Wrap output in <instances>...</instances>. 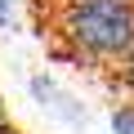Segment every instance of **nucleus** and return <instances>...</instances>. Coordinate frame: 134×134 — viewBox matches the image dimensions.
Here are the masks:
<instances>
[{
	"mask_svg": "<svg viewBox=\"0 0 134 134\" xmlns=\"http://www.w3.org/2000/svg\"><path fill=\"white\" fill-rule=\"evenodd\" d=\"M14 23H18V0H0V27L9 31Z\"/></svg>",
	"mask_w": 134,
	"mask_h": 134,
	"instance_id": "obj_3",
	"label": "nucleus"
},
{
	"mask_svg": "<svg viewBox=\"0 0 134 134\" xmlns=\"http://www.w3.org/2000/svg\"><path fill=\"white\" fill-rule=\"evenodd\" d=\"M112 130H116V134H134V107H121V112L112 116Z\"/></svg>",
	"mask_w": 134,
	"mask_h": 134,
	"instance_id": "obj_2",
	"label": "nucleus"
},
{
	"mask_svg": "<svg viewBox=\"0 0 134 134\" xmlns=\"http://www.w3.org/2000/svg\"><path fill=\"white\" fill-rule=\"evenodd\" d=\"M121 81H125V85L134 90V45H130V49L121 54Z\"/></svg>",
	"mask_w": 134,
	"mask_h": 134,
	"instance_id": "obj_4",
	"label": "nucleus"
},
{
	"mask_svg": "<svg viewBox=\"0 0 134 134\" xmlns=\"http://www.w3.org/2000/svg\"><path fill=\"white\" fill-rule=\"evenodd\" d=\"M58 36L81 58L116 63L134 45V0H72L63 9Z\"/></svg>",
	"mask_w": 134,
	"mask_h": 134,
	"instance_id": "obj_1",
	"label": "nucleus"
}]
</instances>
